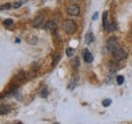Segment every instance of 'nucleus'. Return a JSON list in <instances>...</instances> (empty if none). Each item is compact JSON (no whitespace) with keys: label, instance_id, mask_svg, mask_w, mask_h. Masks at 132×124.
Masks as SVG:
<instances>
[{"label":"nucleus","instance_id":"39448f33","mask_svg":"<svg viewBox=\"0 0 132 124\" xmlns=\"http://www.w3.org/2000/svg\"><path fill=\"white\" fill-rule=\"evenodd\" d=\"M82 57H83V60L86 62V63H92V62L94 61V56H93V54L87 49L82 50Z\"/></svg>","mask_w":132,"mask_h":124},{"label":"nucleus","instance_id":"7ed1b4c3","mask_svg":"<svg viewBox=\"0 0 132 124\" xmlns=\"http://www.w3.org/2000/svg\"><path fill=\"white\" fill-rule=\"evenodd\" d=\"M66 12H67L68 16H77L80 14V7H79V5H77V4L70 5V6L67 7Z\"/></svg>","mask_w":132,"mask_h":124},{"label":"nucleus","instance_id":"4be33fe9","mask_svg":"<svg viewBox=\"0 0 132 124\" xmlns=\"http://www.w3.org/2000/svg\"><path fill=\"white\" fill-rule=\"evenodd\" d=\"M98 17H99V13H98V12H96V13L93 16V19H94V20H96V19H98Z\"/></svg>","mask_w":132,"mask_h":124},{"label":"nucleus","instance_id":"1a4fd4ad","mask_svg":"<svg viewBox=\"0 0 132 124\" xmlns=\"http://www.w3.org/2000/svg\"><path fill=\"white\" fill-rule=\"evenodd\" d=\"M103 27L106 31H108L109 28V22H108V11L103 12Z\"/></svg>","mask_w":132,"mask_h":124},{"label":"nucleus","instance_id":"423d86ee","mask_svg":"<svg viewBox=\"0 0 132 124\" xmlns=\"http://www.w3.org/2000/svg\"><path fill=\"white\" fill-rule=\"evenodd\" d=\"M45 20H44V16H36V18L34 19V22H33V26L34 28H41L43 25H44Z\"/></svg>","mask_w":132,"mask_h":124},{"label":"nucleus","instance_id":"ddd939ff","mask_svg":"<svg viewBox=\"0 0 132 124\" xmlns=\"http://www.w3.org/2000/svg\"><path fill=\"white\" fill-rule=\"evenodd\" d=\"M102 104H103L104 107H109L112 104V100L111 99H105V100H103Z\"/></svg>","mask_w":132,"mask_h":124},{"label":"nucleus","instance_id":"9b49d317","mask_svg":"<svg viewBox=\"0 0 132 124\" xmlns=\"http://www.w3.org/2000/svg\"><path fill=\"white\" fill-rule=\"evenodd\" d=\"M0 112H1V115H5V114H8L10 112V107L8 105H1L0 106Z\"/></svg>","mask_w":132,"mask_h":124},{"label":"nucleus","instance_id":"0eeeda50","mask_svg":"<svg viewBox=\"0 0 132 124\" xmlns=\"http://www.w3.org/2000/svg\"><path fill=\"white\" fill-rule=\"evenodd\" d=\"M45 29H47V30L50 31L51 33H55L56 30H57V25H56L55 21L49 20V21L46 22V25H45Z\"/></svg>","mask_w":132,"mask_h":124},{"label":"nucleus","instance_id":"6e6552de","mask_svg":"<svg viewBox=\"0 0 132 124\" xmlns=\"http://www.w3.org/2000/svg\"><path fill=\"white\" fill-rule=\"evenodd\" d=\"M78 79H79V78H78L77 75H73L72 78H71V81H70L69 86H68V89H69V90L75 89V87H76L77 83H78Z\"/></svg>","mask_w":132,"mask_h":124},{"label":"nucleus","instance_id":"4468645a","mask_svg":"<svg viewBox=\"0 0 132 124\" xmlns=\"http://www.w3.org/2000/svg\"><path fill=\"white\" fill-rule=\"evenodd\" d=\"M60 60V56L59 55H55L54 56V59H53V62H52V67H55L57 65V63Z\"/></svg>","mask_w":132,"mask_h":124},{"label":"nucleus","instance_id":"dca6fc26","mask_svg":"<svg viewBox=\"0 0 132 124\" xmlns=\"http://www.w3.org/2000/svg\"><path fill=\"white\" fill-rule=\"evenodd\" d=\"M12 7V4H10V3H6V4H2L1 6H0V9L1 10H4V9H10Z\"/></svg>","mask_w":132,"mask_h":124},{"label":"nucleus","instance_id":"5701e85b","mask_svg":"<svg viewBox=\"0 0 132 124\" xmlns=\"http://www.w3.org/2000/svg\"><path fill=\"white\" fill-rule=\"evenodd\" d=\"M72 1H75V0H72Z\"/></svg>","mask_w":132,"mask_h":124},{"label":"nucleus","instance_id":"20e7f679","mask_svg":"<svg viewBox=\"0 0 132 124\" xmlns=\"http://www.w3.org/2000/svg\"><path fill=\"white\" fill-rule=\"evenodd\" d=\"M114 58H115V60L117 62L124 60V59L127 58V52L125 50H123L122 48H119L114 52Z\"/></svg>","mask_w":132,"mask_h":124},{"label":"nucleus","instance_id":"2eb2a0df","mask_svg":"<svg viewBox=\"0 0 132 124\" xmlns=\"http://www.w3.org/2000/svg\"><path fill=\"white\" fill-rule=\"evenodd\" d=\"M27 1H16V2H14L13 3V5H12V7L13 8H19L23 3H26Z\"/></svg>","mask_w":132,"mask_h":124},{"label":"nucleus","instance_id":"aec40b11","mask_svg":"<svg viewBox=\"0 0 132 124\" xmlns=\"http://www.w3.org/2000/svg\"><path fill=\"white\" fill-rule=\"evenodd\" d=\"M72 65H73V67H74L75 69H77V67H79V60H78V58H75V59L72 61Z\"/></svg>","mask_w":132,"mask_h":124},{"label":"nucleus","instance_id":"f3484780","mask_svg":"<svg viewBox=\"0 0 132 124\" xmlns=\"http://www.w3.org/2000/svg\"><path fill=\"white\" fill-rule=\"evenodd\" d=\"M66 55H67L68 57L73 56V55H74V49H72V48H68V49H66Z\"/></svg>","mask_w":132,"mask_h":124},{"label":"nucleus","instance_id":"6ab92c4d","mask_svg":"<svg viewBox=\"0 0 132 124\" xmlns=\"http://www.w3.org/2000/svg\"><path fill=\"white\" fill-rule=\"evenodd\" d=\"M123 82H124V76L123 75H118L117 76V83L119 86H121V84H123Z\"/></svg>","mask_w":132,"mask_h":124},{"label":"nucleus","instance_id":"f03ea898","mask_svg":"<svg viewBox=\"0 0 132 124\" xmlns=\"http://www.w3.org/2000/svg\"><path fill=\"white\" fill-rule=\"evenodd\" d=\"M107 48L110 52L114 53L117 49L120 48V44H119V41L116 37H110L107 41Z\"/></svg>","mask_w":132,"mask_h":124},{"label":"nucleus","instance_id":"f257e3e1","mask_svg":"<svg viewBox=\"0 0 132 124\" xmlns=\"http://www.w3.org/2000/svg\"><path fill=\"white\" fill-rule=\"evenodd\" d=\"M62 28H63V31L65 32L66 34L71 35V34H74L76 31V24L71 19H66L63 22Z\"/></svg>","mask_w":132,"mask_h":124},{"label":"nucleus","instance_id":"a211bd4d","mask_svg":"<svg viewBox=\"0 0 132 124\" xmlns=\"http://www.w3.org/2000/svg\"><path fill=\"white\" fill-rule=\"evenodd\" d=\"M116 29H117L116 24H115V22H112V24H110V25H109L108 32H114V31H116Z\"/></svg>","mask_w":132,"mask_h":124},{"label":"nucleus","instance_id":"f8f14e48","mask_svg":"<svg viewBox=\"0 0 132 124\" xmlns=\"http://www.w3.org/2000/svg\"><path fill=\"white\" fill-rule=\"evenodd\" d=\"M39 95L42 98H47V96H48V89H47V87H42L40 92H39Z\"/></svg>","mask_w":132,"mask_h":124},{"label":"nucleus","instance_id":"412c9836","mask_svg":"<svg viewBox=\"0 0 132 124\" xmlns=\"http://www.w3.org/2000/svg\"><path fill=\"white\" fill-rule=\"evenodd\" d=\"M3 22H4V26H7V27H8V26H10V25L13 24V20L10 19V18H7V19H5Z\"/></svg>","mask_w":132,"mask_h":124},{"label":"nucleus","instance_id":"9d476101","mask_svg":"<svg viewBox=\"0 0 132 124\" xmlns=\"http://www.w3.org/2000/svg\"><path fill=\"white\" fill-rule=\"evenodd\" d=\"M95 41V36H94V34L93 33H87L86 35H85V40H84V42L86 43V44H90V43H93Z\"/></svg>","mask_w":132,"mask_h":124}]
</instances>
